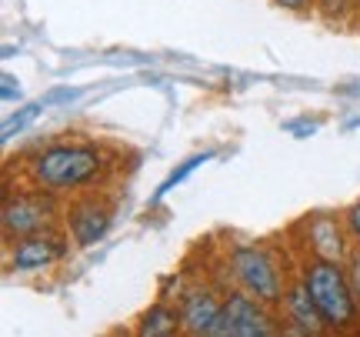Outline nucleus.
I'll use <instances>...</instances> for the list:
<instances>
[{
    "mask_svg": "<svg viewBox=\"0 0 360 337\" xmlns=\"http://www.w3.org/2000/svg\"><path fill=\"white\" fill-rule=\"evenodd\" d=\"M304 284H307L310 298L321 307L323 324L330 327V331H350V327H357L360 300L350 291V281L344 267H337L334 260H327V257H314L304 267Z\"/></svg>",
    "mask_w": 360,
    "mask_h": 337,
    "instance_id": "obj_1",
    "label": "nucleus"
},
{
    "mask_svg": "<svg viewBox=\"0 0 360 337\" xmlns=\"http://www.w3.org/2000/svg\"><path fill=\"white\" fill-rule=\"evenodd\" d=\"M103 167V157L90 144H53L34 157V181L44 191H77L90 184Z\"/></svg>",
    "mask_w": 360,
    "mask_h": 337,
    "instance_id": "obj_2",
    "label": "nucleus"
},
{
    "mask_svg": "<svg viewBox=\"0 0 360 337\" xmlns=\"http://www.w3.org/2000/svg\"><path fill=\"white\" fill-rule=\"evenodd\" d=\"M231 267L233 277L240 281L250 298H257L260 304H277L281 300V274L274 267V260L254 244H237L231 250Z\"/></svg>",
    "mask_w": 360,
    "mask_h": 337,
    "instance_id": "obj_3",
    "label": "nucleus"
},
{
    "mask_svg": "<svg viewBox=\"0 0 360 337\" xmlns=\"http://www.w3.org/2000/svg\"><path fill=\"white\" fill-rule=\"evenodd\" d=\"M277 327L270 324V317L260 311V300L250 294H231L224 300L220 311L217 337H264L274 334Z\"/></svg>",
    "mask_w": 360,
    "mask_h": 337,
    "instance_id": "obj_4",
    "label": "nucleus"
},
{
    "mask_svg": "<svg viewBox=\"0 0 360 337\" xmlns=\"http://www.w3.org/2000/svg\"><path fill=\"white\" fill-rule=\"evenodd\" d=\"M220 304L207 287H197V291H187L184 294V304H180V324L187 334H197V337H217V324H220Z\"/></svg>",
    "mask_w": 360,
    "mask_h": 337,
    "instance_id": "obj_5",
    "label": "nucleus"
},
{
    "mask_svg": "<svg viewBox=\"0 0 360 337\" xmlns=\"http://www.w3.org/2000/svg\"><path fill=\"white\" fill-rule=\"evenodd\" d=\"M4 234L7 237H27V234H40L51 224V204L40 197H13L4 204Z\"/></svg>",
    "mask_w": 360,
    "mask_h": 337,
    "instance_id": "obj_6",
    "label": "nucleus"
},
{
    "mask_svg": "<svg viewBox=\"0 0 360 337\" xmlns=\"http://www.w3.org/2000/svg\"><path fill=\"white\" fill-rule=\"evenodd\" d=\"M64 257V244L51 237V234H27L20 237V244L11 250V271H44L53 260Z\"/></svg>",
    "mask_w": 360,
    "mask_h": 337,
    "instance_id": "obj_7",
    "label": "nucleus"
},
{
    "mask_svg": "<svg viewBox=\"0 0 360 337\" xmlns=\"http://www.w3.org/2000/svg\"><path fill=\"white\" fill-rule=\"evenodd\" d=\"M67 224H70V234H74L77 247H94L110 227V210L87 201V204H77L67 214Z\"/></svg>",
    "mask_w": 360,
    "mask_h": 337,
    "instance_id": "obj_8",
    "label": "nucleus"
},
{
    "mask_svg": "<svg viewBox=\"0 0 360 337\" xmlns=\"http://www.w3.org/2000/svg\"><path fill=\"white\" fill-rule=\"evenodd\" d=\"M283 307H287V314H290V321H294V327L300 334H321L323 327H327L321 317V307L314 304V298H310V291L304 281L283 294Z\"/></svg>",
    "mask_w": 360,
    "mask_h": 337,
    "instance_id": "obj_9",
    "label": "nucleus"
},
{
    "mask_svg": "<svg viewBox=\"0 0 360 337\" xmlns=\"http://www.w3.org/2000/svg\"><path fill=\"white\" fill-rule=\"evenodd\" d=\"M143 337H170L177 334V331H184V324H180V311H174V307H167V304H154L150 311L141 317V327H137Z\"/></svg>",
    "mask_w": 360,
    "mask_h": 337,
    "instance_id": "obj_10",
    "label": "nucleus"
},
{
    "mask_svg": "<svg viewBox=\"0 0 360 337\" xmlns=\"http://www.w3.org/2000/svg\"><path fill=\"white\" fill-rule=\"evenodd\" d=\"M314 234L321 237V241L314 244L321 257H327V260H340V257H344V241H340V231H337L330 221H317V224H314Z\"/></svg>",
    "mask_w": 360,
    "mask_h": 337,
    "instance_id": "obj_11",
    "label": "nucleus"
},
{
    "mask_svg": "<svg viewBox=\"0 0 360 337\" xmlns=\"http://www.w3.org/2000/svg\"><path fill=\"white\" fill-rule=\"evenodd\" d=\"M40 107H44V104H27V107H20L17 114H11L7 120H4V134H0V137H4V141H11L13 134H20V130H27L30 124H34V120H37Z\"/></svg>",
    "mask_w": 360,
    "mask_h": 337,
    "instance_id": "obj_12",
    "label": "nucleus"
},
{
    "mask_svg": "<svg viewBox=\"0 0 360 337\" xmlns=\"http://www.w3.org/2000/svg\"><path fill=\"white\" fill-rule=\"evenodd\" d=\"M210 157H214L210 151H207V154H193V157H187V160H184V164H180V167L174 170V174H170L167 181L160 184V191H157V197H164V194L170 191V187H177V184L184 181V177H187V174H191L193 167H200V164H204V160H210Z\"/></svg>",
    "mask_w": 360,
    "mask_h": 337,
    "instance_id": "obj_13",
    "label": "nucleus"
},
{
    "mask_svg": "<svg viewBox=\"0 0 360 337\" xmlns=\"http://www.w3.org/2000/svg\"><path fill=\"white\" fill-rule=\"evenodd\" d=\"M347 281H350V291H354V298L360 300V250L347 260Z\"/></svg>",
    "mask_w": 360,
    "mask_h": 337,
    "instance_id": "obj_14",
    "label": "nucleus"
},
{
    "mask_svg": "<svg viewBox=\"0 0 360 337\" xmlns=\"http://www.w3.org/2000/svg\"><path fill=\"white\" fill-rule=\"evenodd\" d=\"M0 87H4V101H7V104H11V101H20V87L13 84L11 74H4V77H0Z\"/></svg>",
    "mask_w": 360,
    "mask_h": 337,
    "instance_id": "obj_15",
    "label": "nucleus"
},
{
    "mask_svg": "<svg viewBox=\"0 0 360 337\" xmlns=\"http://www.w3.org/2000/svg\"><path fill=\"white\" fill-rule=\"evenodd\" d=\"M347 227H350V234H354V241L360 244V201L347 210Z\"/></svg>",
    "mask_w": 360,
    "mask_h": 337,
    "instance_id": "obj_16",
    "label": "nucleus"
},
{
    "mask_svg": "<svg viewBox=\"0 0 360 337\" xmlns=\"http://www.w3.org/2000/svg\"><path fill=\"white\" fill-rule=\"evenodd\" d=\"M277 7H283V11H294V13H300V11H307L310 7V0H274Z\"/></svg>",
    "mask_w": 360,
    "mask_h": 337,
    "instance_id": "obj_17",
    "label": "nucleus"
},
{
    "mask_svg": "<svg viewBox=\"0 0 360 337\" xmlns=\"http://www.w3.org/2000/svg\"><path fill=\"white\" fill-rule=\"evenodd\" d=\"M77 97V91H53V94H47V101L44 104H57V101H74Z\"/></svg>",
    "mask_w": 360,
    "mask_h": 337,
    "instance_id": "obj_18",
    "label": "nucleus"
}]
</instances>
